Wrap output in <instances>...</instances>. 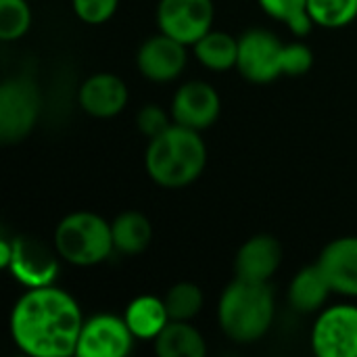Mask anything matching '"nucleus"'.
I'll list each match as a JSON object with an SVG mask.
<instances>
[{
	"instance_id": "1",
	"label": "nucleus",
	"mask_w": 357,
	"mask_h": 357,
	"mask_svg": "<svg viewBox=\"0 0 357 357\" xmlns=\"http://www.w3.org/2000/svg\"><path fill=\"white\" fill-rule=\"evenodd\" d=\"M82 307L63 289H27L13 305L8 328L15 345L31 357L75 356L84 326Z\"/></svg>"
},
{
	"instance_id": "2",
	"label": "nucleus",
	"mask_w": 357,
	"mask_h": 357,
	"mask_svg": "<svg viewBox=\"0 0 357 357\" xmlns=\"http://www.w3.org/2000/svg\"><path fill=\"white\" fill-rule=\"evenodd\" d=\"M207 146L201 132L172 123L165 132L149 140L144 167L149 178L163 188H184L205 169Z\"/></svg>"
},
{
	"instance_id": "3",
	"label": "nucleus",
	"mask_w": 357,
	"mask_h": 357,
	"mask_svg": "<svg viewBox=\"0 0 357 357\" xmlns=\"http://www.w3.org/2000/svg\"><path fill=\"white\" fill-rule=\"evenodd\" d=\"M314 54L301 42L284 44L268 29H251L238 38L241 75L255 84H268L280 75H303L312 69Z\"/></svg>"
},
{
	"instance_id": "4",
	"label": "nucleus",
	"mask_w": 357,
	"mask_h": 357,
	"mask_svg": "<svg viewBox=\"0 0 357 357\" xmlns=\"http://www.w3.org/2000/svg\"><path fill=\"white\" fill-rule=\"evenodd\" d=\"M276 301L268 282H251L234 278L218 303V320L224 335L238 343L249 345L264 339L274 322Z\"/></svg>"
},
{
	"instance_id": "5",
	"label": "nucleus",
	"mask_w": 357,
	"mask_h": 357,
	"mask_svg": "<svg viewBox=\"0 0 357 357\" xmlns=\"http://www.w3.org/2000/svg\"><path fill=\"white\" fill-rule=\"evenodd\" d=\"M54 249L71 266H98L115 251L111 222L92 211H73L59 222Z\"/></svg>"
},
{
	"instance_id": "6",
	"label": "nucleus",
	"mask_w": 357,
	"mask_h": 357,
	"mask_svg": "<svg viewBox=\"0 0 357 357\" xmlns=\"http://www.w3.org/2000/svg\"><path fill=\"white\" fill-rule=\"evenodd\" d=\"M40 94L36 84L21 75L4 79L0 86V138L6 144L23 140L36 126Z\"/></svg>"
},
{
	"instance_id": "7",
	"label": "nucleus",
	"mask_w": 357,
	"mask_h": 357,
	"mask_svg": "<svg viewBox=\"0 0 357 357\" xmlns=\"http://www.w3.org/2000/svg\"><path fill=\"white\" fill-rule=\"evenodd\" d=\"M310 341L318 357H357V305L339 303L322 310Z\"/></svg>"
},
{
	"instance_id": "8",
	"label": "nucleus",
	"mask_w": 357,
	"mask_h": 357,
	"mask_svg": "<svg viewBox=\"0 0 357 357\" xmlns=\"http://www.w3.org/2000/svg\"><path fill=\"white\" fill-rule=\"evenodd\" d=\"M59 253L33 236L13 238V255L6 272L25 289L54 284L59 274Z\"/></svg>"
},
{
	"instance_id": "9",
	"label": "nucleus",
	"mask_w": 357,
	"mask_h": 357,
	"mask_svg": "<svg viewBox=\"0 0 357 357\" xmlns=\"http://www.w3.org/2000/svg\"><path fill=\"white\" fill-rule=\"evenodd\" d=\"M213 15L211 0H159L157 6L159 31L186 46H192L211 29Z\"/></svg>"
},
{
	"instance_id": "10",
	"label": "nucleus",
	"mask_w": 357,
	"mask_h": 357,
	"mask_svg": "<svg viewBox=\"0 0 357 357\" xmlns=\"http://www.w3.org/2000/svg\"><path fill=\"white\" fill-rule=\"evenodd\" d=\"M134 335L123 316L96 314L82 326L77 357H126L134 347Z\"/></svg>"
},
{
	"instance_id": "11",
	"label": "nucleus",
	"mask_w": 357,
	"mask_h": 357,
	"mask_svg": "<svg viewBox=\"0 0 357 357\" xmlns=\"http://www.w3.org/2000/svg\"><path fill=\"white\" fill-rule=\"evenodd\" d=\"M222 111V100L218 90L207 82H186L178 88L172 100V119L184 128L203 132L211 128Z\"/></svg>"
},
{
	"instance_id": "12",
	"label": "nucleus",
	"mask_w": 357,
	"mask_h": 357,
	"mask_svg": "<svg viewBox=\"0 0 357 357\" xmlns=\"http://www.w3.org/2000/svg\"><path fill=\"white\" fill-rule=\"evenodd\" d=\"M188 54L186 44L174 40L172 36L159 31L142 42L136 54L138 71L151 82H172L176 79L186 67Z\"/></svg>"
},
{
	"instance_id": "13",
	"label": "nucleus",
	"mask_w": 357,
	"mask_h": 357,
	"mask_svg": "<svg viewBox=\"0 0 357 357\" xmlns=\"http://www.w3.org/2000/svg\"><path fill=\"white\" fill-rule=\"evenodd\" d=\"M282 264V247L270 234H257L243 243L234 257L236 278L251 282H270Z\"/></svg>"
},
{
	"instance_id": "14",
	"label": "nucleus",
	"mask_w": 357,
	"mask_h": 357,
	"mask_svg": "<svg viewBox=\"0 0 357 357\" xmlns=\"http://www.w3.org/2000/svg\"><path fill=\"white\" fill-rule=\"evenodd\" d=\"M318 266L328 278L333 293L357 297V236L331 241L322 249Z\"/></svg>"
},
{
	"instance_id": "15",
	"label": "nucleus",
	"mask_w": 357,
	"mask_h": 357,
	"mask_svg": "<svg viewBox=\"0 0 357 357\" xmlns=\"http://www.w3.org/2000/svg\"><path fill=\"white\" fill-rule=\"evenodd\" d=\"M77 102L92 117H115L128 105V88L113 73H94L79 86Z\"/></svg>"
},
{
	"instance_id": "16",
	"label": "nucleus",
	"mask_w": 357,
	"mask_h": 357,
	"mask_svg": "<svg viewBox=\"0 0 357 357\" xmlns=\"http://www.w3.org/2000/svg\"><path fill=\"white\" fill-rule=\"evenodd\" d=\"M333 293L328 278L324 276L318 261L314 266H305L295 274L289 284V305L297 314H314L320 312Z\"/></svg>"
},
{
	"instance_id": "17",
	"label": "nucleus",
	"mask_w": 357,
	"mask_h": 357,
	"mask_svg": "<svg viewBox=\"0 0 357 357\" xmlns=\"http://www.w3.org/2000/svg\"><path fill=\"white\" fill-rule=\"evenodd\" d=\"M123 320L136 339L155 341L172 318L167 314L163 299H159L155 295H140L128 303Z\"/></svg>"
},
{
	"instance_id": "18",
	"label": "nucleus",
	"mask_w": 357,
	"mask_h": 357,
	"mask_svg": "<svg viewBox=\"0 0 357 357\" xmlns=\"http://www.w3.org/2000/svg\"><path fill=\"white\" fill-rule=\"evenodd\" d=\"M155 354L159 357H205L207 345L188 320H169L155 339Z\"/></svg>"
},
{
	"instance_id": "19",
	"label": "nucleus",
	"mask_w": 357,
	"mask_h": 357,
	"mask_svg": "<svg viewBox=\"0 0 357 357\" xmlns=\"http://www.w3.org/2000/svg\"><path fill=\"white\" fill-rule=\"evenodd\" d=\"M113 245L121 255H138L153 241L151 220L140 211H123L111 222Z\"/></svg>"
},
{
	"instance_id": "20",
	"label": "nucleus",
	"mask_w": 357,
	"mask_h": 357,
	"mask_svg": "<svg viewBox=\"0 0 357 357\" xmlns=\"http://www.w3.org/2000/svg\"><path fill=\"white\" fill-rule=\"evenodd\" d=\"M192 48L197 61L211 71H228L238 63V38L226 31L209 29Z\"/></svg>"
},
{
	"instance_id": "21",
	"label": "nucleus",
	"mask_w": 357,
	"mask_h": 357,
	"mask_svg": "<svg viewBox=\"0 0 357 357\" xmlns=\"http://www.w3.org/2000/svg\"><path fill=\"white\" fill-rule=\"evenodd\" d=\"M257 2L266 15L287 23V27L299 38L307 36L316 25L307 10V0H257Z\"/></svg>"
},
{
	"instance_id": "22",
	"label": "nucleus",
	"mask_w": 357,
	"mask_h": 357,
	"mask_svg": "<svg viewBox=\"0 0 357 357\" xmlns=\"http://www.w3.org/2000/svg\"><path fill=\"white\" fill-rule=\"evenodd\" d=\"M307 10L316 25L339 29L357 17V0H307Z\"/></svg>"
},
{
	"instance_id": "23",
	"label": "nucleus",
	"mask_w": 357,
	"mask_h": 357,
	"mask_svg": "<svg viewBox=\"0 0 357 357\" xmlns=\"http://www.w3.org/2000/svg\"><path fill=\"white\" fill-rule=\"evenodd\" d=\"M163 301L172 320L190 322L203 310V291L195 282H178L165 293Z\"/></svg>"
},
{
	"instance_id": "24",
	"label": "nucleus",
	"mask_w": 357,
	"mask_h": 357,
	"mask_svg": "<svg viewBox=\"0 0 357 357\" xmlns=\"http://www.w3.org/2000/svg\"><path fill=\"white\" fill-rule=\"evenodd\" d=\"M31 8L25 0H0V40L13 42L27 33Z\"/></svg>"
},
{
	"instance_id": "25",
	"label": "nucleus",
	"mask_w": 357,
	"mask_h": 357,
	"mask_svg": "<svg viewBox=\"0 0 357 357\" xmlns=\"http://www.w3.org/2000/svg\"><path fill=\"white\" fill-rule=\"evenodd\" d=\"M71 4L79 21L88 25H100L115 15L119 0H71Z\"/></svg>"
},
{
	"instance_id": "26",
	"label": "nucleus",
	"mask_w": 357,
	"mask_h": 357,
	"mask_svg": "<svg viewBox=\"0 0 357 357\" xmlns=\"http://www.w3.org/2000/svg\"><path fill=\"white\" fill-rule=\"evenodd\" d=\"M136 121H138V130H140L149 140L155 138V136H159L161 132H165V130L174 123L172 113L167 115V111L161 109L159 105H144V107L138 111Z\"/></svg>"
},
{
	"instance_id": "27",
	"label": "nucleus",
	"mask_w": 357,
	"mask_h": 357,
	"mask_svg": "<svg viewBox=\"0 0 357 357\" xmlns=\"http://www.w3.org/2000/svg\"><path fill=\"white\" fill-rule=\"evenodd\" d=\"M10 255H13V238H0V268L6 270L8 261H10Z\"/></svg>"
}]
</instances>
